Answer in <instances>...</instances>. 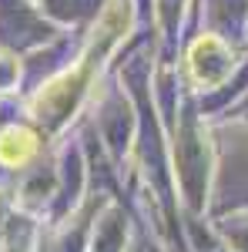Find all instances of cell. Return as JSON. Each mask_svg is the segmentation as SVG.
Wrapping results in <instances>:
<instances>
[{
  "instance_id": "6da1fadb",
  "label": "cell",
  "mask_w": 248,
  "mask_h": 252,
  "mask_svg": "<svg viewBox=\"0 0 248 252\" xmlns=\"http://www.w3.org/2000/svg\"><path fill=\"white\" fill-rule=\"evenodd\" d=\"M34 152H37V135H34V131L17 128V125H10V128L0 131V165L20 168Z\"/></svg>"
},
{
  "instance_id": "7a4b0ae2",
  "label": "cell",
  "mask_w": 248,
  "mask_h": 252,
  "mask_svg": "<svg viewBox=\"0 0 248 252\" xmlns=\"http://www.w3.org/2000/svg\"><path fill=\"white\" fill-rule=\"evenodd\" d=\"M10 84H17V58L0 54V91H7Z\"/></svg>"
}]
</instances>
